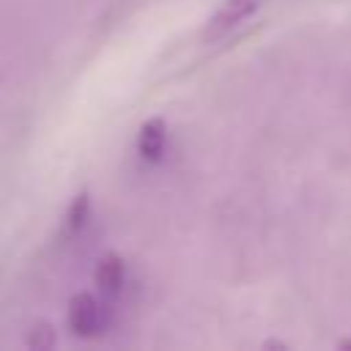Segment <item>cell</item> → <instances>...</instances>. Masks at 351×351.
Instances as JSON below:
<instances>
[{
  "label": "cell",
  "mask_w": 351,
  "mask_h": 351,
  "mask_svg": "<svg viewBox=\"0 0 351 351\" xmlns=\"http://www.w3.org/2000/svg\"><path fill=\"white\" fill-rule=\"evenodd\" d=\"M27 346H30V348H49V346H55L52 326H49V324L33 326V329H30V337H27Z\"/></svg>",
  "instance_id": "8992f818"
},
{
  "label": "cell",
  "mask_w": 351,
  "mask_h": 351,
  "mask_svg": "<svg viewBox=\"0 0 351 351\" xmlns=\"http://www.w3.org/2000/svg\"><path fill=\"white\" fill-rule=\"evenodd\" d=\"M66 321H69V329L80 337L99 335L104 329V307L90 293H74L69 299Z\"/></svg>",
  "instance_id": "6da1fadb"
},
{
  "label": "cell",
  "mask_w": 351,
  "mask_h": 351,
  "mask_svg": "<svg viewBox=\"0 0 351 351\" xmlns=\"http://www.w3.org/2000/svg\"><path fill=\"white\" fill-rule=\"evenodd\" d=\"M261 5H263V0H222V5L211 14V19L206 25V33L208 36H222V33L233 30L236 25L250 19Z\"/></svg>",
  "instance_id": "7a4b0ae2"
},
{
  "label": "cell",
  "mask_w": 351,
  "mask_h": 351,
  "mask_svg": "<svg viewBox=\"0 0 351 351\" xmlns=\"http://www.w3.org/2000/svg\"><path fill=\"white\" fill-rule=\"evenodd\" d=\"M93 277H96V285H99L104 293L115 296V293L121 291L123 280H126V266H123V258H121V255H115V252L104 255V258L96 263Z\"/></svg>",
  "instance_id": "277c9868"
},
{
  "label": "cell",
  "mask_w": 351,
  "mask_h": 351,
  "mask_svg": "<svg viewBox=\"0 0 351 351\" xmlns=\"http://www.w3.org/2000/svg\"><path fill=\"white\" fill-rule=\"evenodd\" d=\"M90 219V195L88 192H80L74 195V200L69 203L66 214H63V233L66 236H77Z\"/></svg>",
  "instance_id": "5b68a950"
},
{
  "label": "cell",
  "mask_w": 351,
  "mask_h": 351,
  "mask_svg": "<svg viewBox=\"0 0 351 351\" xmlns=\"http://www.w3.org/2000/svg\"><path fill=\"white\" fill-rule=\"evenodd\" d=\"M167 145V126L162 118H148L137 132V154L145 162H159Z\"/></svg>",
  "instance_id": "3957f363"
},
{
  "label": "cell",
  "mask_w": 351,
  "mask_h": 351,
  "mask_svg": "<svg viewBox=\"0 0 351 351\" xmlns=\"http://www.w3.org/2000/svg\"><path fill=\"white\" fill-rule=\"evenodd\" d=\"M337 348H351V340H343V343H337Z\"/></svg>",
  "instance_id": "52a82bcc"
}]
</instances>
